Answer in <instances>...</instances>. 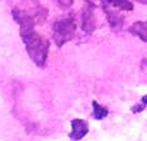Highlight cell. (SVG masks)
<instances>
[{"mask_svg":"<svg viewBox=\"0 0 147 141\" xmlns=\"http://www.w3.org/2000/svg\"><path fill=\"white\" fill-rule=\"evenodd\" d=\"M35 26H36V23L21 26L20 35H21L23 44H25V48H26L28 57L32 60V62L36 66L43 69L47 64V60H48L51 43H49L48 39L43 38L35 30Z\"/></svg>","mask_w":147,"mask_h":141,"instance_id":"1","label":"cell"},{"mask_svg":"<svg viewBox=\"0 0 147 141\" xmlns=\"http://www.w3.org/2000/svg\"><path fill=\"white\" fill-rule=\"evenodd\" d=\"M76 34V22L72 17H61L52 26V36L58 48L72 40Z\"/></svg>","mask_w":147,"mask_h":141,"instance_id":"2","label":"cell"},{"mask_svg":"<svg viewBox=\"0 0 147 141\" xmlns=\"http://www.w3.org/2000/svg\"><path fill=\"white\" fill-rule=\"evenodd\" d=\"M80 27L86 35H92L97 28L96 4L90 0H85L80 12Z\"/></svg>","mask_w":147,"mask_h":141,"instance_id":"3","label":"cell"},{"mask_svg":"<svg viewBox=\"0 0 147 141\" xmlns=\"http://www.w3.org/2000/svg\"><path fill=\"white\" fill-rule=\"evenodd\" d=\"M89 124L84 119H72L71 121V132L69 134V137L74 141H80L88 135Z\"/></svg>","mask_w":147,"mask_h":141,"instance_id":"4","label":"cell"},{"mask_svg":"<svg viewBox=\"0 0 147 141\" xmlns=\"http://www.w3.org/2000/svg\"><path fill=\"white\" fill-rule=\"evenodd\" d=\"M102 9H103L105 14H106V20L109 22L110 27L112 30H121L123 26H124V21H125L124 16L120 12L115 10V8H112V7H103Z\"/></svg>","mask_w":147,"mask_h":141,"instance_id":"5","label":"cell"},{"mask_svg":"<svg viewBox=\"0 0 147 141\" xmlns=\"http://www.w3.org/2000/svg\"><path fill=\"white\" fill-rule=\"evenodd\" d=\"M101 5L103 7H112L117 10L130 12L134 9V5L130 0H101Z\"/></svg>","mask_w":147,"mask_h":141,"instance_id":"6","label":"cell"},{"mask_svg":"<svg viewBox=\"0 0 147 141\" xmlns=\"http://www.w3.org/2000/svg\"><path fill=\"white\" fill-rule=\"evenodd\" d=\"M128 31L132 35L137 36L138 39L147 43V21H137L128 28Z\"/></svg>","mask_w":147,"mask_h":141,"instance_id":"7","label":"cell"},{"mask_svg":"<svg viewBox=\"0 0 147 141\" xmlns=\"http://www.w3.org/2000/svg\"><path fill=\"white\" fill-rule=\"evenodd\" d=\"M92 118L96 119V121H103L107 115H109V109L105 108L103 105L98 104L97 101H92Z\"/></svg>","mask_w":147,"mask_h":141,"instance_id":"8","label":"cell"},{"mask_svg":"<svg viewBox=\"0 0 147 141\" xmlns=\"http://www.w3.org/2000/svg\"><path fill=\"white\" fill-rule=\"evenodd\" d=\"M54 3L57 4V7L62 10L70 9L74 5V0H54Z\"/></svg>","mask_w":147,"mask_h":141,"instance_id":"9","label":"cell"},{"mask_svg":"<svg viewBox=\"0 0 147 141\" xmlns=\"http://www.w3.org/2000/svg\"><path fill=\"white\" fill-rule=\"evenodd\" d=\"M146 108V104H143L142 101H141V104H137V105H134L130 110H132V113H141V111H143Z\"/></svg>","mask_w":147,"mask_h":141,"instance_id":"10","label":"cell"},{"mask_svg":"<svg viewBox=\"0 0 147 141\" xmlns=\"http://www.w3.org/2000/svg\"><path fill=\"white\" fill-rule=\"evenodd\" d=\"M137 3H140V4L142 5H147V0H136Z\"/></svg>","mask_w":147,"mask_h":141,"instance_id":"11","label":"cell"},{"mask_svg":"<svg viewBox=\"0 0 147 141\" xmlns=\"http://www.w3.org/2000/svg\"><path fill=\"white\" fill-rule=\"evenodd\" d=\"M141 101H142L143 104H146V106H147V95H145V96H143V97L141 98Z\"/></svg>","mask_w":147,"mask_h":141,"instance_id":"12","label":"cell"}]
</instances>
